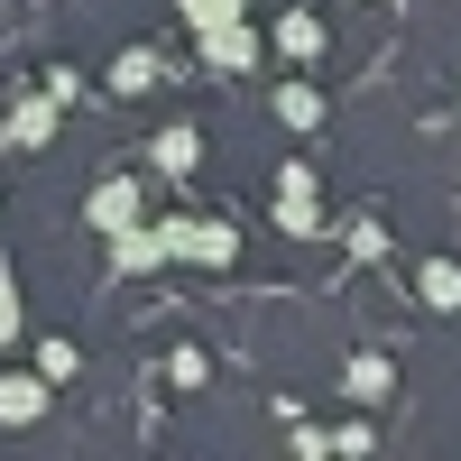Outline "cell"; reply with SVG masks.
Returning a JSON list of instances; mask_svg holds the SVG:
<instances>
[{
    "mask_svg": "<svg viewBox=\"0 0 461 461\" xmlns=\"http://www.w3.org/2000/svg\"><path fill=\"white\" fill-rule=\"evenodd\" d=\"M139 203H148V194H139V176H111V185H93L84 221H93V230H130V221H139Z\"/></svg>",
    "mask_w": 461,
    "mask_h": 461,
    "instance_id": "cell-4",
    "label": "cell"
},
{
    "mask_svg": "<svg viewBox=\"0 0 461 461\" xmlns=\"http://www.w3.org/2000/svg\"><path fill=\"white\" fill-rule=\"evenodd\" d=\"M167 249L194 258V267H230V258H240V230H230V221H167Z\"/></svg>",
    "mask_w": 461,
    "mask_h": 461,
    "instance_id": "cell-1",
    "label": "cell"
},
{
    "mask_svg": "<svg viewBox=\"0 0 461 461\" xmlns=\"http://www.w3.org/2000/svg\"><path fill=\"white\" fill-rule=\"evenodd\" d=\"M10 139H19V148H47V139H56V93H47V102H19V111H10Z\"/></svg>",
    "mask_w": 461,
    "mask_h": 461,
    "instance_id": "cell-7",
    "label": "cell"
},
{
    "mask_svg": "<svg viewBox=\"0 0 461 461\" xmlns=\"http://www.w3.org/2000/svg\"><path fill=\"white\" fill-rule=\"evenodd\" d=\"M47 388H56L47 369L37 378H0V425H37V415H47Z\"/></svg>",
    "mask_w": 461,
    "mask_h": 461,
    "instance_id": "cell-5",
    "label": "cell"
},
{
    "mask_svg": "<svg viewBox=\"0 0 461 461\" xmlns=\"http://www.w3.org/2000/svg\"><path fill=\"white\" fill-rule=\"evenodd\" d=\"M277 56H286V65H314V56H323V19L286 10V19H277Z\"/></svg>",
    "mask_w": 461,
    "mask_h": 461,
    "instance_id": "cell-6",
    "label": "cell"
},
{
    "mask_svg": "<svg viewBox=\"0 0 461 461\" xmlns=\"http://www.w3.org/2000/svg\"><path fill=\"white\" fill-rule=\"evenodd\" d=\"M37 369H47L56 388H65V378H74V341H37Z\"/></svg>",
    "mask_w": 461,
    "mask_h": 461,
    "instance_id": "cell-14",
    "label": "cell"
},
{
    "mask_svg": "<svg viewBox=\"0 0 461 461\" xmlns=\"http://www.w3.org/2000/svg\"><path fill=\"white\" fill-rule=\"evenodd\" d=\"M0 341H19V286H10V267H0Z\"/></svg>",
    "mask_w": 461,
    "mask_h": 461,
    "instance_id": "cell-15",
    "label": "cell"
},
{
    "mask_svg": "<svg viewBox=\"0 0 461 461\" xmlns=\"http://www.w3.org/2000/svg\"><path fill=\"white\" fill-rule=\"evenodd\" d=\"M341 388H351L360 406H378V397H388V360H351V378H341Z\"/></svg>",
    "mask_w": 461,
    "mask_h": 461,
    "instance_id": "cell-12",
    "label": "cell"
},
{
    "mask_svg": "<svg viewBox=\"0 0 461 461\" xmlns=\"http://www.w3.org/2000/svg\"><path fill=\"white\" fill-rule=\"evenodd\" d=\"M277 121H286V130H314V121H323V93H314V84H277Z\"/></svg>",
    "mask_w": 461,
    "mask_h": 461,
    "instance_id": "cell-10",
    "label": "cell"
},
{
    "mask_svg": "<svg viewBox=\"0 0 461 461\" xmlns=\"http://www.w3.org/2000/svg\"><path fill=\"white\" fill-rule=\"evenodd\" d=\"M194 158H203V139H194V130L176 121V130L158 139V167H167V176H185V167H194Z\"/></svg>",
    "mask_w": 461,
    "mask_h": 461,
    "instance_id": "cell-11",
    "label": "cell"
},
{
    "mask_svg": "<svg viewBox=\"0 0 461 461\" xmlns=\"http://www.w3.org/2000/svg\"><path fill=\"white\" fill-rule=\"evenodd\" d=\"M176 10L194 19V37H203V28H221V19H240V0H176Z\"/></svg>",
    "mask_w": 461,
    "mask_h": 461,
    "instance_id": "cell-13",
    "label": "cell"
},
{
    "mask_svg": "<svg viewBox=\"0 0 461 461\" xmlns=\"http://www.w3.org/2000/svg\"><path fill=\"white\" fill-rule=\"evenodd\" d=\"M415 295L452 314V304H461V267H452V258H425V267H415Z\"/></svg>",
    "mask_w": 461,
    "mask_h": 461,
    "instance_id": "cell-8",
    "label": "cell"
},
{
    "mask_svg": "<svg viewBox=\"0 0 461 461\" xmlns=\"http://www.w3.org/2000/svg\"><path fill=\"white\" fill-rule=\"evenodd\" d=\"M203 65H212V74H249V65H258V28H249V19L203 28Z\"/></svg>",
    "mask_w": 461,
    "mask_h": 461,
    "instance_id": "cell-2",
    "label": "cell"
},
{
    "mask_svg": "<svg viewBox=\"0 0 461 461\" xmlns=\"http://www.w3.org/2000/svg\"><path fill=\"white\" fill-rule=\"evenodd\" d=\"M148 84H158V56H148V47H121V65H111V93H148Z\"/></svg>",
    "mask_w": 461,
    "mask_h": 461,
    "instance_id": "cell-9",
    "label": "cell"
},
{
    "mask_svg": "<svg viewBox=\"0 0 461 461\" xmlns=\"http://www.w3.org/2000/svg\"><path fill=\"white\" fill-rule=\"evenodd\" d=\"M277 221L295 230V240H314V230H323V212H314V167H286V176H277Z\"/></svg>",
    "mask_w": 461,
    "mask_h": 461,
    "instance_id": "cell-3",
    "label": "cell"
}]
</instances>
